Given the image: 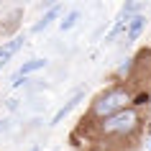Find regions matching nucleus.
<instances>
[{
  "label": "nucleus",
  "mask_w": 151,
  "mask_h": 151,
  "mask_svg": "<svg viewBox=\"0 0 151 151\" xmlns=\"http://www.w3.org/2000/svg\"><path fill=\"white\" fill-rule=\"evenodd\" d=\"M136 113L133 110H120L115 113V115H110V118H105L103 123V131L105 133H123V131H133L136 128Z\"/></svg>",
  "instance_id": "nucleus-1"
},
{
  "label": "nucleus",
  "mask_w": 151,
  "mask_h": 151,
  "mask_svg": "<svg viewBox=\"0 0 151 151\" xmlns=\"http://www.w3.org/2000/svg\"><path fill=\"white\" fill-rule=\"evenodd\" d=\"M126 103H128L126 92H108V95L100 97V103L95 105V113H97V115L110 118V115H115V113L126 110Z\"/></svg>",
  "instance_id": "nucleus-2"
},
{
  "label": "nucleus",
  "mask_w": 151,
  "mask_h": 151,
  "mask_svg": "<svg viewBox=\"0 0 151 151\" xmlns=\"http://www.w3.org/2000/svg\"><path fill=\"white\" fill-rule=\"evenodd\" d=\"M44 67H46V59H31V62H26L23 67H21V69L13 74L10 85H13V87H21V85H23V77H26V74H31V72H39V69H44Z\"/></svg>",
  "instance_id": "nucleus-3"
},
{
  "label": "nucleus",
  "mask_w": 151,
  "mask_h": 151,
  "mask_svg": "<svg viewBox=\"0 0 151 151\" xmlns=\"http://www.w3.org/2000/svg\"><path fill=\"white\" fill-rule=\"evenodd\" d=\"M82 97H85V90H77V92H74V95H72L69 100H67V103H64L62 108L56 110V115L51 118V126H56V123H62V120H64V118H67V115H69L72 110H74V108H77V105L82 103Z\"/></svg>",
  "instance_id": "nucleus-4"
},
{
  "label": "nucleus",
  "mask_w": 151,
  "mask_h": 151,
  "mask_svg": "<svg viewBox=\"0 0 151 151\" xmlns=\"http://www.w3.org/2000/svg\"><path fill=\"white\" fill-rule=\"evenodd\" d=\"M23 41H26L23 36H13L10 41H5V44L0 46V69H3V67H5L10 59H13V54H16L18 49L23 46Z\"/></svg>",
  "instance_id": "nucleus-5"
},
{
  "label": "nucleus",
  "mask_w": 151,
  "mask_h": 151,
  "mask_svg": "<svg viewBox=\"0 0 151 151\" xmlns=\"http://www.w3.org/2000/svg\"><path fill=\"white\" fill-rule=\"evenodd\" d=\"M59 13H62V5H51V8H49L46 13H44V16H41V21H39L36 26H33V31H36V33L46 31L49 26H51V23L56 21V18H59Z\"/></svg>",
  "instance_id": "nucleus-6"
},
{
  "label": "nucleus",
  "mask_w": 151,
  "mask_h": 151,
  "mask_svg": "<svg viewBox=\"0 0 151 151\" xmlns=\"http://www.w3.org/2000/svg\"><path fill=\"white\" fill-rule=\"evenodd\" d=\"M146 28V18L143 16H133L131 21H128V28H126V39L128 41H136L138 36H141V31Z\"/></svg>",
  "instance_id": "nucleus-7"
},
{
  "label": "nucleus",
  "mask_w": 151,
  "mask_h": 151,
  "mask_svg": "<svg viewBox=\"0 0 151 151\" xmlns=\"http://www.w3.org/2000/svg\"><path fill=\"white\" fill-rule=\"evenodd\" d=\"M77 21H80V10H69V13L64 16V21L59 23V28H62V31H69V28L77 26Z\"/></svg>",
  "instance_id": "nucleus-8"
},
{
  "label": "nucleus",
  "mask_w": 151,
  "mask_h": 151,
  "mask_svg": "<svg viewBox=\"0 0 151 151\" xmlns=\"http://www.w3.org/2000/svg\"><path fill=\"white\" fill-rule=\"evenodd\" d=\"M31 151H39V149H31Z\"/></svg>",
  "instance_id": "nucleus-9"
}]
</instances>
